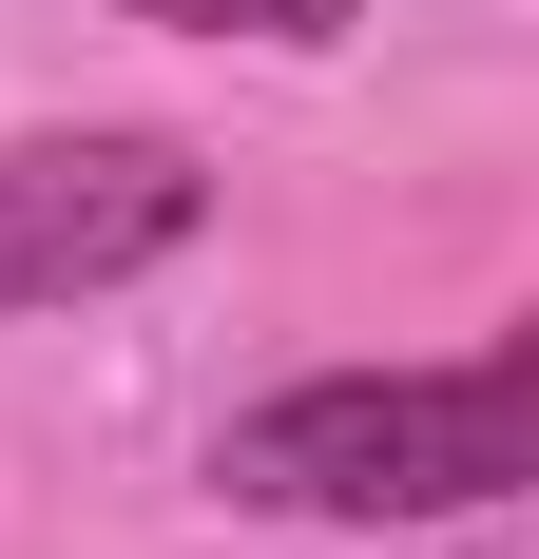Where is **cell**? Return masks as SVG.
<instances>
[{"mask_svg": "<svg viewBox=\"0 0 539 559\" xmlns=\"http://www.w3.org/2000/svg\"><path fill=\"white\" fill-rule=\"evenodd\" d=\"M116 20H155V39H270V58H327L367 0H116Z\"/></svg>", "mask_w": 539, "mask_h": 559, "instance_id": "3", "label": "cell"}, {"mask_svg": "<svg viewBox=\"0 0 539 559\" xmlns=\"http://www.w3.org/2000/svg\"><path fill=\"white\" fill-rule=\"evenodd\" d=\"M213 231V155L77 116V135H0V309H97Z\"/></svg>", "mask_w": 539, "mask_h": 559, "instance_id": "2", "label": "cell"}, {"mask_svg": "<svg viewBox=\"0 0 539 559\" xmlns=\"http://www.w3.org/2000/svg\"><path fill=\"white\" fill-rule=\"evenodd\" d=\"M213 502L251 521H501L520 502V347H424V367H309L213 425Z\"/></svg>", "mask_w": 539, "mask_h": 559, "instance_id": "1", "label": "cell"}]
</instances>
